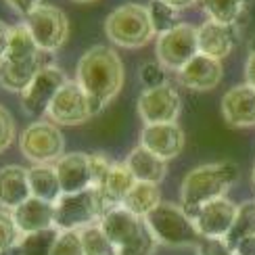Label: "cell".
I'll list each match as a JSON object with an SVG mask.
<instances>
[{
	"instance_id": "1",
	"label": "cell",
	"mask_w": 255,
	"mask_h": 255,
	"mask_svg": "<svg viewBox=\"0 0 255 255\" xmlns=\"http://www.w3.org/2000/svg\"><path fill=\"white\" fill-rule=\"evenodd\" d=\"M76 82L88 94L92 115H97L120 94L124 86V63L111 46H92L78 61Z\"/></svg>"
},
{
	"instance_id": "2",
	"label": "cell",
	"mask_w": 255,
	"mask_h": 255,
	"mask_svg": "<svg viewBox=\"0 0 255 255\" xmlns=\"http://www.w3.org/2000/svg\"><path fill=\"white\" fill-rule=\"evenodd\" d=\"M241 169L235 161L203 163L184 176L180 186V205L193 218L199 207L220 197H226L228 190L239 182Z\"/></svg>"
},
{
	"instance_id": "3",
	"label": "cell",
	"mask_w": 255,
	"mask_h": 255,
	"mask_svg": "<svg viewBox=\"0 0 255 255\" xmlns=\"http://www.w3.org/2000/svg\"><path fill=\"white\" fill-rule=\"evenodd\" d=\"M144 224L153 232L155 241L165 247H199L203 241L182 205L161 201L151 214L144 218Z\"/></svg>"
},
{
	"instance_id": "4",
	"label": "cell",
	"mask_w": 255,
	"mask_h": 255,
	"mask_svg": "<svg viewBox=\"0 0 255 255\" xmlns=\"http://www.w3.org/2000/svg\"><path fill=\"white\" fill-rule=\"evenodd\" d=\"M105 34L118 46L140 48L153 40L155 27L148 17V8L136 2L122 4L105 19Z\"/></svg>"
},
{
	"instance_id": "5",
	"label": "cell",
	"mask_w": 255,
	"mask_h": 255,
	"mask_svg": "<svg viewBox=\"0 0 255 255\" xmlns=\"http://www.w3.org/2000/svg\"><path fill=\"white\" fill-rule=\"evenodd\" d=\"M103 216L105 211L97 188L63 195L55 203V228L59 230H84L99 224Z\"/></svg>"
},
{
	"instance_id": "6",
	"label": "cell",
	"mask_w": 255,
	"mask_h": 255,
	"mask_svg": "<svg viewBox=\"0 0 255 255\" xmlns=\"http://www.w3.org/2000/svg\"><path fill=\"white\" fill-rule=\"evenodd\" d=\"M155 55L159 65L178 73L199 55V27L182 21L172 31L157 36Z\"/></svg>"
},
{
	"instance_id": "7",
	"label": "cell",
	"mask_w": 255,
	"mask_h": 255,
	"mask_svg": "<svg viewBox=\"0 0 255 255\" xmlns=\"http://www.w3.org/2000/svg\"><path fill=\"white\" fill-rule=\"evenodd\" d=\"M19 148L23 157L36 165L59 161L65 151V138L52 122H34L19 136Z\"/></svg>"
},
{
	"instance_id": "8",
	"label": "cell",
	"mask_w": 255,
	"mask_h": 255,
	"mask_svg": "<svg viewBox=\"0 0 255 255\" xmlns=\"http://www.w3.org/2000/svg\"><path fill=\"white\" fill-rule=\"evenodd\" d=\"M25 25L34 36L36 44L44 52L59 50L69 38V19L61 8L52 4H40L25 17Z\"/></svg>"
},
{
	"instance_id": "9",
	"label": "cell",
	"mask_w": 255,
	"mask_h": 255,
	"mask_svg": "<svg viewBox=\"0 0 255 255\" xmlns=\"http://www.w3.org/2000/svg\"><path fill=\"white\" fill-rule=\"evenodd\" d=\"M69 80L65 76V71L55 67V65H46L38 71V76L31 80L29 86L19 94L21 107L31 118L44 115L50 107V103L55 101L59 90L65 86Z\"/></svg>"
},
{
	"instance_id": "10",
	"label": "cell",
	"mask_w": 255,
	"mask_h": 255,
	"mask_svg": "<svg viewBox=\"0 0 255 255\" xmlns=\"http://www.w3.org/2000/svg\"><path fill=\"white\" fill-rule=\"evenodd\" d=\"M138 115L144 122V126L153 124H174L182 111V99L174 86L163 84L159 88L144 90L138 97Z\"/></svg>"
},
{
	"instance_id": "11",
	"label": "cell",
	"mask_w": 255,
	"mask_h": 255,
	"mask_svg": "<svg viewBox=\"0 0 255 255\" xmlns=\"http://www.w3.org/2000/svg\"><path fill=\"white\" fill-rule=\"evenodd\" d=\"M48 120L57 126H80L92 118L88 94L80 88L78 82H67L59 90L55 101L46 111Z\"/></svg>"
},
{
	"instance_id": "12",
	"label": "cell",
	"mask_w": 255,
	"mask_h": 255,
	"mask_svg": "<svg viewBox=\"0 0 255 255\" xmlns=\"http://www.w3.org/2000/svg\"><path fill=\"white\" fill-rule=\"evenodd\" d=\"M239 205L228 197H220L197 209L193 222L203 241H224L232 230Z\"/></svg>"
},
{
	"instance_id": "13",
	"label": "cell",
	"mask_w": 255,
	"mask_h": 255,
	"mask_svg": "<svg viewBox=\"0 0 255 255\" xmlns=\"http://www.w3.org/2000/svg\"><path fill=\"white\" fill-rule=\"evenodd\" d=\"M241 42V25H224L205 21L199 25V52L211 59H226Z\"/></svg>"
},
{
	"instance_id": "14",
	"label": "cell",
	"mask_w": 255,
	"mask_h": 255,
	"mask_svg": "<svg viewBox=\"0 0 255 255\" xmlns=\"http://www.w3.org/2000/svg\"><path fill=\"white\" fill-rule=\"evenodd\" d=\"M184 142H186V136L182 128L178 126V122L144 126L140 132V144L148 148L151 153H155L157 157H161L163 161H169V159H174L182 153Z\"/></svg>"
},
{
	"instance_id": "15",
	"label": "cell",
	"mask_w": 255,
	"mask_h": 255,
	"mask_svg": "<svg viewBox=\"0 0 255 255\" xmlns=\"http://www.w3.org/2000/svg\"><path fill=\"white\" fill-rule=\"evenodd\" d=\"M222 118L230 128H253L255 126V88L249 84L232 86L220 103Z\"/></svg>"
},
{
	"instance_id": "16",
	"label": "cell",
	"mask_w": 255,
	"mask_h": 255,
	"mask_svg": "<svg viewBox=\"0 0 255 255\" xmlns=\"http://www.w3.org/2000/svg\"><path fill=\"white\" fill-rule=\"evenodd\" d=\"M222 78H224L222 61L205 57V55H201V52L186 67L178 71V82L182 84L184 88L195 90V92H209V90L218 88Z\"/></svg>"
},
{
	"instance_id": "17",
	"label": "cell",
	"mask_w": 255,
	"mask_h": 255,
	"mask_svg": "<svg viewBox=\"0 0 255 255\" xmlns=\"http://www.w3.org/2000/svg\"><path fill=\"white\" fill-rule=\"evenodd\" d=\"M63 195L82 193L92 188L90 153H67L55 163Z\"/></svg>"
},
{
	"instance_id": "18",
	"label": "cell",
	"mask_w": 255,
	"mask_h": 255,
	"mask_svg": "<svg viewBox=\"0 0 255 255\" xmlns=\"http://www.w3.org/2000/svg\"><path fill=\"white\" fill-rule=\"evenodd\" d=\"M99 226L103 228V232L109 237V241L120 251L122 247H126L128 243H132L142 232L144 220L136 218L126 207H113L101 218Z\"/></svg>"
},
{
	"instance_id": "19",
	"label": "cell",
	"mask_w": 255,
	"mask_h": 255,
	"mask_svg": "<svg viewBox=\"0 0 255 255\" xmlns=\"http://www.w3.org/2000/svg\"><path fill=\"white\" fill-rule=\"evenodd\" d=\"M42 67H46L44 65V50L29 59H19V61L2 59L0 61V86L8 92L21 94L31 84V80L38 76V71Z\"/></svg>"
},
{
	"instance_id": "20",
	"label": "cell",
	"mask_w": 255,
	"mask_h": 255,
	"mask_svg": "<svg viewBox=\"0 0 255 255\" xmlns=\"http://www.w3.org/2000/svg\"><path fill=\"white\" fill-rule=\"evenodd\" d=\"M31 197L29 169L21 165L0 167V207L13 211Z\"/></svg>"
},
{
	"instance_id": "21",
	"label": "cell",
	"mask_w": 255,
	"mask_h": 255,
	"mask_svg": "<svg viewBox=\"0 0 255 255\" xmlns=\"http://www.w3.org/2000/svg\"><path fill=\"white\" fill-rule=\"evenodd\" d=\"M21 230V235H31V232L55 228V205L29 197L23 205L10 211Z\"/></svg>"
},
{
	"instance_id": "22",
	"label": "cell",
	"mask_w": 255,
	"mask_h": 255,
	"mask_svg": "<svg viewBox=\"0 0 255 255\" xmlns=\"http://www.w3.org/2000/svg\"><path fill=\"white\" fill-rule=\"evenodd\" d=\"M134 184H136V178L130 172V167L126 163H113L105 182L101 184V188H97L105 214L113 207H122L124 199L134 188Z\"/></svg>"
},
{
	"instance_id": "23",
	"label": "cell",
	"mask_w": 255,
	"mask_h": 255,
	"mask_svg": "<svg viewBox=\"0 0 255 255\" xmlns=\"http://www.w3.org/2000/svg\"><path fill=\"white\" fill-rule=\"evenodd\" d=\"M124 163L130 167V172L134 174L136 182L161 184L165 174H167V161H163L161 157H157L155 153H151L142 144L132 148Z\"/></svg>"
},
{
	"instance_id": "24",
	"label": "cell",
	"mask_w": 255,
	"mask_h": 255,
	"mask_svg": "<svg viewBox=\"0 0 255 255\" xmlns=\"http://www.w3.org/2000/svg\"><path fill=\"white\" fill-rule=\"evenodd\" d=\"M29 188H31V197L55 205L63 197L57 167L50 163H40V165L29 167Z\"/></svg>"
},
{
	"instance_id": "25",
	"label": "cell",
	"mask_w": 255,
	"mask_h": 255,
	"mask_svg": "<svg viewBox=\"0 0 255 255\" xmlns=\"http://www.w3.org/2000/svg\"><path fill=\"white\" fill-rule=\"evenodd\" d=\"M253 0H201L209 21L224 25H241Z\"/></svg>"
},
{
	"instance_id": "26",
	"label": "cell",
	"mask_w": 255,
	"mask_h": 255,
	"mask_svg": "<svg viewBox=\"0 0 255 255\" xmlns=\"http://www.w3.org/2000/svg\"><path fill=\"white\" fill-rule=\"evenodd\" d=\"M161 203V190L159 184H151V182H136L134 188L128 193V197L124 199L122 207H126L130 214H134L136 218L144 220L151 211Z\"/></svg>"
},
{
	"instance_id": "27",
	"label": "cell",
	"mask_w": 255,
	"mask_h": 255,
	"mask_svg": "<svg viewBox=\"0 0 255 255\" xmlns=\"http://www.w3.org/2000/svg\"><path fill=\"white\" fill-rule=\"evenodd\" d=\"M38 52H42L36 44L31 31L27 29L25 23H19L15 27H10V40H8V50H6V57L10 61H19V59H29V57H36Z\"/></svg>"
},
{
	"instance_id": "28",
	"label": "cell",
	"mask_w": 255,
	"mask_h": 255,
	"mask_svg": "<svg viewBox=\"0 0 255 255\" xmlns=\"http://www.w3.org/2000/svg\"><path fill=\"white\" fill-rule=\"evenodd\" d=\"M59 235H61L59 228H48V230L31 232V235H23L15 253L17 255H50Z\"/></svg>"
},
{
	"instance_id": "29",
	"label": "cell",
	"mask_w": 255,
	"mask_h": 255,
	"mask_svg": "<svg viewBox=\"0 0 255 255\" xmlns=\"http://www.w3.org/2000/svg\"><path fill=\"white\" fill-rule=\"evenodd\" d=\"M247 237H255V199L239 203L235 224H232V230L228 232V237L224 241L230 247H235L239 241Z\"/></svg>"
},
{
	"instance_id": "30",
	"label": "cell",
	"mask_w": 255,
	"mask_h": 255,
	"mask_svg": "<svg viewBox=\"0 0 255 255\" xmlns=\"http://www.w3.org/2000/svg\"><path fill=\"white\" fill-rule=\"evenodd\" d=\"M146 8H148V17H151V23L155 27L157 36L165 34V31H172L174 27L182 23V21H180V10L165 4L163 0H151V2L146 4Z\"/></svg>"
},
{
	"instance_id": "31",
	"label": "cell",
	"mask_w": 255,
	"mask_h": 255,
	"mask_svg": "<svg viewBox=\"0 0 255 255\" xmlns=\"http://www.w3.org/2000/svg\"><path fill=\"white\" fill-rule=\"evenodd\" d=\"M80 237L84 255H118V247L109 241V237L105 235L99 224L80 230Z\"/></svg>"
},
{
	"instance_id": "32",
	"label": "cell",
	"mask_w": 255,
	"mask_h": 255,
	"mask_svg": "<svg viewBox=\"0 0 255 255\" xmlns=\"http://www.w3.org/2000/svg\"><path fill=\"white\" fill-rule=\"evenodd\" d=\"M21 239H23V235H21L13 214L6 209H0V255L17 249Z\"/></svg>"
},
{
	"instance_id": "33",
	"label": "cell",
	"mask_w": 255,
	"mask_h": 255,
	"mask_svg": "<svg viewBox=\"0 0 255 255\" xmlns=\"http://www.w3.org/2000/svg\"><path fill=\"white\" fill-rule=\"evenodd\" d=\"M157 245H159V243L155 241L153 232L148 230V226L144 224L140 235H138L132 243H128L126 247H122L118 251V255H153L155 249H157Z\"/></svg>"
},
{
	"instance_id": "34",
	"label": "cell",
	"mask_w": 255,
	"mask_h": 255,
	"mask_svg": "<svg viewBox=\"0 0 255 255\" xmlns=\"http://www.w3.org/2000/svg\"><path fill=\"white\" fill-rule=\"evenodd\" d=\"M50 255H84L80 230H61Z\"/></svg>"
},
{
	"instance_id": "35",
	"label": "cell",
	"mask_w": 255,
	"mask_h": 255,
	"mask_svg": "<svg viewBox=\"0 0 255 255\" xmlns=\"http://www.w3.org/2000/svg\"><path fill=\"white\" fill-rule=\"evenodd\" d=\"M140 82L144 90H151V88H159L165 84V73L163 67L159 63H144L140 67Z\"/></svg>"
},
{
	"instance_id": "36",
	"label": "cell",
	"mask_w": 255,
	"mask_h": 255,
	"mask_svg": "<svg viewBox=\"0 0 255 255\" xmlns=\"http://www.w3.org/2000/svg\"><path fill=\"white\" fill-rule=\"evenodd\" d=\"M113 161L107 159L103 153H90V167H92V188H101V184L105 182L109 169H111Z\"/></svg>"
},
{
	"instance_id": "37",
	"label": "cell",
	"mask_w": 255,
	"mask_h": 255,
	"mask_svg": "<svg viewBox=\"0 0 255 255\" xmlns=\"http://www.w3.org/2000/svg\"><path fill=\"white\" fill-rule=\"evenodd\" d=\"M13 140H15V120L0 105V153H4L13 144Z\"/></svg>"
},
{
	"instance_id": "38",
	"label": "cell",
	"mask_w": 255,
	"mask_h": 255,
	"mask_svg": "<svg viewBox=\"0 0 255 255\" xmlns=\"http://www.w3.org/2000/svg\"><path fill=\"white\" fill-rule=\"evenodd\" d=\"M197 249L199 255H237L226 241H201Z\"/></svg>"
},
{
	"instance_id": "39",
	"label": "cell",
	"mask_w": 255,
	"mask_h": 255,
	"mask_svg": "<svg viewBox=\"0 0 255 255\" xmlns=\"http://www.w3.org/2000/svg\"><path fill=\"white\" fill-rule=\"evenodd\" d=\"M6 4L13 8L19 17H27L34 13L40 4H44V0H6Z\"/></svg>"
},
{
	"instance_id": "40",
	"label": "cell",
	"mask_w": 255,
	"mask_h": 255,
	"mask_svg": "<svg viewBox=\"0 0 255 255\" xmlns=\"http://www.w3.org/2000/svg\"><path fill=\"white\" fill-rule=\"evenodd\" d=\"M232 249H235L237 255H255V237H247L239 241Z\"/></svg>"
},
{
	"instance_id": "41",
	"label": "cell",
	"mask_w": 255,
	"mask_h": 255,
	"mask_svg": "<svg viewBox=\"0 0 255 255\" xmlns=\"http://www.w3.org/2000/svg\"><path fill=\"white\" fill-rule=\"evenodd\" d=\"M8 40H10V25H6L4 21H0V61L6 57Z\"/></svg>"
},
{
	"instance_id": "42",
	"label": "cell",
	"mask_w": 255,
	"mask_h": 255,
	"mask_svg": "<svg viewBox=\"0 0 255 255\" xmlns=\"http://www.w3.org/2000/svg\"><path fill=\"white\" fill-rule=\"evenodd\" d=\"M245 84L255 88V52H249L247 63H245Z\"/></svg>"
},
{
	"instance_id": "43",
	"label": "cell",
	"mask_w": 255,
	"mask_h": 255,
	"mask_svg": "<svg viewBox=\"0 0 255 255\" xmlns=\"http://www.w3.org/2000/svg\"><path fill=\"white\" fill-rule=\"evenodd\" d=\"M165 4H169V6H174L176 10H180V13H182L184 8H188V6H193L197 0H163Z\"/></svg>"
},
{
	"instance_id": "44",
	"label": "cell",
	"mask_w": 255,
	"mask_h": 255,
	"mask_svg": "<svg viewBox=\"0 0 255 255\" xmlns=\"http://www.w3.org/2000/svg\"><path fill=\"white\" fill-rule=\"evenodd\" d=\"M249 52H255V36L249 40Z\"/></svg>"
},
{
	"instance_id": "45",
	"label": "cell",
	"mask_w": 255,
	"mask_h": 255,
	"mask_svg": "<svg viewBox=\"0 0 255 255\" xmlns=\"http://www.w3.org/2000/svg\"><path fill=\"white\" fill-rule=\"evenodd\" d=\"M251 182H253V188H255V163H253V169H251Z\"/></svg>"
},
{
	"instance_id": "46",
	"label": "cell",
	"mask_w": 255,
	"mask_h": 255,
	"mask_svg": "<svg viewBox=\"0 0 255 255\" xmlns=\"http://www.w3.org/2000/svg\"><path fill=\"white\" fill-rule=\"evenodd\" d=\"M73 2H80V4H88V2H94V0H73Z\"/></svg>"
}]
</instances>
